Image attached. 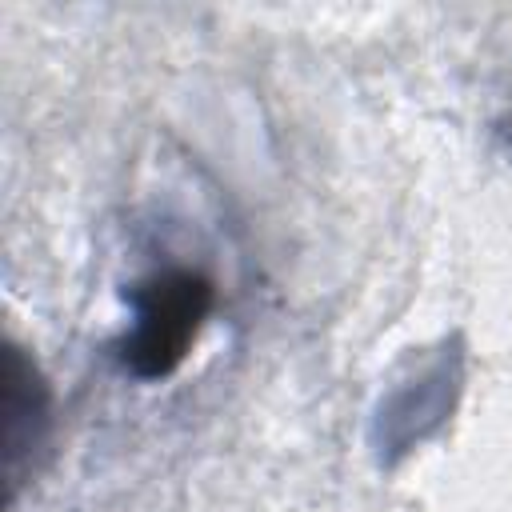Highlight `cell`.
I'll list each match as a JSON object with an SVG mask.
<instances>
[{"label":"cell","instance_id":"6da1fadb","mask_svg":"<svg viewBox=\"0 0 512 512\" xmlns=\"http://www.w3.org/2000/svg\"><path fill=\"white\" fill-rule=\"evenodd\" d=\"M128 300L136 312V324L124 336L128 372L144 380L168 376L184 360L212 308V284L192 268H164L144 276L128 292Z\"/></svg>","mask_w":512,"mask_h":512}]
</instances>
